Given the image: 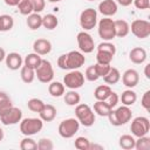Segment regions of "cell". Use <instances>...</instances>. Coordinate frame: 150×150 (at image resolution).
<instances>
[{"mask_svg": "<svg viewBox=\"0 0 150 150\" xmlns=\"http://www.w3.org/2000/svg\"><path fill=\"white\" fill-rule=\"evenodd\" d=\"M75 116L83 127H91L96 118L94 110L86 103H79L75 105Z\"/></svg>", "mask_w": 150, "mask_h": 150, "instance_id": "6da1fadb", "label": "cell"}, {"mask_svg": "<svg viewBox=\"0 0 150 150\" xmlns=\"http://www.w3.org/2000/svg\"><path fill=\"white\" fill-rule=\"evenodd\" d=\"M43 128V121L39 117H27L20 121V131L25 136H33Z\"/></svg>", "mask_w": 150, "mask_h": 150, "instance_id": "7a4b0ae2", "label": "cell"}, {"mask_svg": "<svg viewBox=\"0 0 150 150\" xmlns=\"http://www.w3.org/2000/svg\"><path fill=\"white\" fill-rule=\"evenodd\" d=\"M97 30L98 35L103 41H111L112 39L116 38L115 33V21L110 18H103L98 21L97 23Z\"/></svg>", "mask_w": 150, "mask_h": 150, "instance_id": "3957f363", "label": "cell"}, {"mask_svg": "<svg viewBox=\"0 0 150 150\" xmlns=\"http://www.w3.org/2000/svg\"><path fill=\"white\" fill-rule=\"evenodd\" d=\"M80 129V122L77 118H66L63 120L57 128L59 135L63 138H71Z\"/></svg>", "mask_w": 150, "mask_h": 150, "instance_id": "277c9868", "label": "cell"}, {"mask_svg": "<svg viewBox=\"0 0 150 150\" xmlns=\"http://www.w3.org/2000/svg\"><path fill=\"white\" fill-rule=\"evenodd\" d=\"M130 131L132 136L141 137L144 135H148L150 131V121L148 117L144 116H137L131 121L130 124Z\"/></svg>", "mask_w": 150, "mask_h": 150, "instance_id": "5b68a950", "label": "cell"}, {"mask_svg": "<svg viewBox=\"0 0 150 150\" xmlns=\"http://www.w3.org/2000/svg\"><path fill=\"white\" fill-rule=\"evenodd\" d=\"M35 76L41 83H49L54 79V69L50 61L42 59L40 66L35 69Z\"/></svg>", "mask_w": 150, "mask_h": 150, "instance_id": "8992f818", "label": "cell"}, {"mask_svg": "<svg viewBox=\"0 0 150 150\" xmlns=\"http://www.w3.org/2000/svg\"><path fill=\"white\" fill-rule=\"evenodd\" d=\"M63 84L68 89H79L84 84V74L81 73L80 70H70L63 77Z\"/></svg>", "mask_w": 150, "mask_h": 150, "instance_id": "52a82bcc", "label": "cell"}, {"mask_svg": "<svg viewBox=\"0 0 150 150\" xmlns=\"http://www.w3.org/2000/svg\"><path fill=\"white\" fill-rule=\"evenodd\" d=\"M97 25V12L94 8H86L80 14V26L84 30H90Z\"/></svg>", "mask_w": 150, "mask_h": 150, "instance_id": "ba28073f", "label": "cell"}, {"mask_svg": "<svg viewBox=\"0 0 150 150\" xmlns=\"http://www.w3.org/2000/svg\"><path fill=\"white\" fill-rule=\"evenodd\" d=\"M22 120V111L21 109L12 105L2 114H0V121L5 125H14L18 124Z\"/></svg>", "mask_w": 150, "mask_h": 150, "instance_id": "9c48e42d", "label": "cell"}, {"mask_svg": "<svg viewBox=\"0 0 150 150\" xmlns=\"http://www.w3.org/2000/svg\"><path fill=\"white\" fill-rule=\"evenodd\" d=\"M131 33L138 38V39H145L150 35V22L148 20H142V19H136L131 22L130 26Z\"/></svg>", "mask_w": 150, "mask_h": 150, "instance_id": "30bf717a", "label": "cell"}, {"mask_svg": "<svg viewBox=\"0 0 150 150\" xmlns=\"http://www.w3.org/2000/svg\"><path fill=\"white\" fill-rule=\"evenodd\" d=\"M76 41H77V46H79L80 50L84 54L91 53L95 48V42H94L93 36L89 33H87L86 30H82V32L77 33Z\"/></svg>", "mask_w": 150, "mask_h": 150, "instance_id": "8fae6325", "label": "cell"}, {"mask_svg": "<svg viewBox=\"0 0 150 150\" xmlns=\"http://www.w3.org/2000/svg\"><path fill=\"white\" fill-rule=\"evenodd\" d=\"M86 62V56L82 52L79 50H70L67 53V64L68 70H75L81 68Z\"/></svg>", "mask_w": 150, "mask_h": 150, "instance_id": "7c38bea8", "label": "cell"}, {"mask_svg": "<svg viewBox=\"0 0 150 150\" xmlns=\"http://www.w3.org/2000/svg\"><path fill=\"white\" fill-rule=\"evenodd\" d=\"M122 82L123 84L127 87V88H135L138 82H139V75H138V71L130 68V69H127L123 75H122Z\"/></svg>", "mask_w": 150, "mask_h": 150, "instance_id": "4fadbf2b", "label": "cell"}, {"mask_svg": "<svg viewBox=\"0 0 150 150\" xmlns=\"http://www.w3.org/2000/svg\"><path fill=\"white\" fill-rule=\"evenodd\" d=\"M117 9L118 6L115 0H102L98 4V12L107 18L115 15L117 13Z\"/></svg>", "mask_w": 150, "mask_h": 150, "instance_id": "5bb4252c", "label": "cell"}, {"mask_svg": "<svg viewBox=\"0 0 150 150\" xmlns=\"http://www.w3.org/2000/svg\"><path fill=\"white\" fill-rule=\"evenodd\" d=\"M5 61H6L7 68L11 69V70H18V69H20L22 67V63H23L22 56L19 53H16V52H12V53L7 54Z\"/></svg>", "mask_w": 150, "mask_h": 150, "instance_id": "9a60e30c", "label": "cell"}, {"mask_svg": "<svg viewBox=\"0 0 150 150\" xmlns=\"http://www.w3.org/2000/svg\"><path fill=\"white\" fill-rule=\"evenodd\" d=\"M33 50L34 53L39 55H47L52 50V42L47 39H36L33 43Z\"/></svg>", "mask_w": 150, "mask_h": 150, "instance_id": "2e32d148", "label": "cell"}, {"mask_svg": "<svg viewBox=\"0 0 150 150\" xmlns=\"http://www.w3.org/2000/svg\"><path fill=\"white\" fill-rule=\"evenodd\" d=\"M114 111H115V115H116V118H117L120 125H124L125 123L130 122L132 111L128 105H121Z\"/></svg>", "mask_w": 150, "mask_h": 150, "instance_id": "e0dca14e", "label": "cell"}, {"mask_svg": "<svg viewBox=\"0 0 150 150\" xmlns=\"http://www.w3.org/2000/svg\"><path fill=\"white\" fill-rule=\"evenodd\" d=\"M148 55H146V50L142 47H135L129 52V59L132 63L135 64H142L145 62Z\"/></svg>", "mask_w": 150, "mask_h": 150, "instance_id": "ac0fdd59", "label": "cell"}, {"mask_svg": "<svg viewBox=\"0 0 150 150\" xmlns=\"http://www.w3.org/2000/svg\"><path fill=\"white\" fill-rule=\"evenodd\" d=\"M56 112H57L56 111V108L53 104H46L45 103L43 108L39 112V116H40V118L43 122H52L56 117Z\"/></svg>", "mask_w": 150, "mask_h": 150, "instance_id": "d6986e66", "label": "cell"}, {"mask_svg": "<svg viewBox=\"0 0 150 150\" xmlns=\"http://www.w3.org/2000/svg\"><path fill=\"white\" fill-rule=\"evenodd\" d=\"M115 21V33L117 38H125L130 33V25L122 19L114 20Z\"/></svg>", "mask_w": 150, "mask_h": 150, "instance_id": "ffe728a7", "label": "cell"}, {"mask_svg": "<svg viewBox=\"0 0 150 150\" xmlns=\"http://www.w3.org/2000/svg\"><path fill=\"white\" fill-rule=\"evenodd\" d=\"M26 23L28 26L29 29L32 30H36L40 27H42V16L40 15V13H30L29 15H27V20Z\"/></svg>", "mask_w": 150, "mask_h": 150, "instance_id": "44dd1931", "label": "cell"}, {"mask_svg": "<svg viewBox=\"0 0 150 150\" xmlns=\"http://www.w3.org/2000/svg\"><path fill=\"white\" fill-rule=\"evenodd\" d=\"M64 84L59 81H52L48 86V93L53 97H61L64 94Z\"/></svg>", "mask_w": 150, "mask_h": 150, "instance_id": "7402d4cb", "label": "cell"}, {"mask_svg": "<svg viewBox=\"0 0 150 150\" xmlns=\"http://www.w3.org/2000/svg\"><path fill=\"white\" fill-rule=\"evenodd\" d=\"M120 100H121V102H122L123 105L130 107V105H132V104L136 103V101H137V94L129 88V89H127V90H124L122 93Z\"/></svg>", "mask_w": 150, "mask_h": 150, "instance_id": "603a6c76", "label": "cell"}, {"mask_svg": "<svg viewBox=\"0 0 150 150\" xmlns=\"http://www.w3.org/2000/svg\"><path fill=\"white\" fill-rule=\"evenodd\" d=\"M63 100H64V102H66L67 105L75 107V105H77V104L80 103L81 96H80V94H79L76 90L70 89L69 91H67V93L63 94Z\"/></svg>", "mask_w": 150, "mask_h": 150, "instance_id": "cb8c5ba5", "label": "cell"}, {"mask_svg": "<svg viewBox=\"0 0 150 150\" xmlns=\"http://www.w3.org/2000/svg\"><path fill=\"white\" fill-rule=\"evenodd\" d=\"M111 91L112 90L108 84H101L94 90V97L96 101H105Z\"/></svg>", "mask_w": 150, "mask_h": 150, "instance_id": "d4e9b609", "label": "cell"}, {"mask_svg": "<svg viewBox=\"0 0 150 150\" xmlns=\"http://www.w3.org/2000/svg\"><path fill=\"white\" fill-rule=\"evenodd\" d=\"M20 76H21V80L25 83H32L35 79V69L23 64L20 68Z\"/></svg>", "mask_w": 150, "mask_h": 150, "instance_id": "484cf974", "label": "cell"}, {"mask_svg": "<svg viewBox=\"0 0 150 150\" xmlns=\"http://www.w3.org/2000/svg\"><path fill=\"white\" fill-rule=\"evenodd\" d=\"M41 61H42L41 55H39V54H36V53L33 52V53H29V54L26 55V57H25V60H23V63H25L26 66L33 68V69H36V68L40 66Z\"/></svg>", "mask_w": 150, "mask_h": 150, "instance_id": "4316f807", "label": "cell"}, {"mask_svg": "<svg viewBox=\"0 0 150 150\" xmlns=\"http://www.w3.org/2000/svg\"><path fill=\"white\" fill-rule=\"evenodd\" d=\"M59 25V19L56 18V15L54 14H46L45 16H42V27L48 29V30H53L57 27Z\"/></svg>", "mask_w": 150, "mask_h": 150, "instance_id": "83f0119b", "label": "cell"}, {"mask_svg": "<svg viewBox=\"0 0 150 150\" xmlns=\"http://www.w3.org/2000/svg\"><path fill=\"white\" fill-rule=\"evenodd\" d=\"M110 110L111 108L105 101H96L94 103V111L101 117H107Z\"/></svg>", "mask_w": 150, "mask_h": 150, "instance_id": "f1b7e54d", "label": "cell"}, {"mask_svg": "<svg viewBox=\"0 0 150 150\" xmlns=\"http://www.w3.org/2000/svg\"><path fill=\"white\" fill-rule=\"evenodd\" d=\"M120 80H121V73L115 67H111L110 70L108 71V74L105 76H103V81L107 84H116Z\"/></svg>", "mask_w": 150, "mask_h": 150, "instance_id": "f546056e", "label": "cell"}, {"mask_svg": "<svg viewBox=\"0 0 150 150\" xmlns=\"http://www.w3.org/2000/svg\"><path fill=\"white\" fill-rule=\"evenodd\" d=\"M135 138L131 135H122L118 139V145L124 150H132L135 149Z\"/></svg>", "mask_w": 150, "mask_h": 150, "instance_id": "4dcf8cb0", "label": "cell"}, {"mask_svg": "<svg viewBox=\"0 0 150 150\" xmlns=\"http://www.w3.org/2000/svg\"><path fill=\"white\" fill-rule=\"evenodd\" d=\"M115 55L108 53V52H103V50H97L96 53V63H100V64H110L112 59H114Z\"/></svg>", "mask_w": 150, "mask_h": 150, "instance_id": "1f68e13d", "label": "cell"}, {"mask_svg": "<svg viewBox=\"0 0 150 150\" xmlns=\"http://www.w3.org/2000/svg\"><path fill=\"white\" fill-rule=\"evenodd\" d=\"M20 149L21 150H36L38 142H35L30 136H25V138H22L20 142Z\"/></svg>", "mask_w": 150, "mask_h": 150, "instance_id": "d6a6232c", "label": "cell"}, {"mask_svg": "<svg viewBox=\"0 0 150 150\" xmlns=\"http://www.w3.org/2000/svg\"><path fill=\"white\" fill-rule=\"evenodd\" d=\"M16 7L19 8L20 14L22 15H29L30 13H33V6L30 0H19Z\"/></svg>", "mask_w": 150, "mask_h": 150, "instance_id": "836d02e7", "label": "cell"}, {"mask_svg": "<svg viewBox=\"0 0 150 150\" xmlns=\"http://www.w3.org/2000/svg\"><path fill=\"white\" fill-rule=\"evenodd\" d=\"M43 105H45L43 101L40 100V98H36V97H33V98L28 100V102H27L28 109L30 111H33V112H40L41 109L43 108Z\"/></svg>", "mask_w": 150, "mask_h": 150, "instance_id": "e575fe53", "label": "cell"}, {"mask_svg": "<svg viewBox=\"0 0 150 150\" xmlns=\"http://www.w3.org/2000/svg\"><path fill=\"white\" fill-rule=\"evenodd\" d=\"M135 149L136 150H149L150 149V137L146 135L137 137L135 141Z\"/></svg>", "mask_w": 150, "mask_h": 150, "instance_id": "d590c367", "label": "cell"}, {"mask_svg": "<svg viewBox=\"0 0 150 150\" xmlns=\"http://www.w3.org/2000/svg\"><path fill=\"white\" fill-rule=\"evenodd\" d=\"M14 26V19L8 14L1 15V32H8Z\"/></svg>", "mask_w": 150, "mask_h": 150, "instance_id": "8d00e7d4", "label": "cell"}, {"mask_svg": "<svg viewBox=\"0 0 150 150\" xmlns=\"http://www.w3.org/2000/svg\"><path fill=\"white\" fill-rule=\"evenodd\" d=\"M12 105L13 103H12L11 97L5 91H0V114H2L5 110L11 108Z\"/></svg>", "mask_w": 150, "mask_h": 150, "instance_id": "74e56055", "label": "cell"}, {"mask_svg": "<svg viewBox=\"0 0 150 150\" xmlns=\"http://www.w3.org/2000/svg\"><path fill=\"white\" fill-rule=\"evenodd\" d=\"M74 145L76 149L79 150H89V146H90V141L84 137V136H80L75 139L74 142Z\"/></svg>", "mask_w": 150, "mask_h": 150, "instance_id": "f35d334b", "label": "cell"}, {"mask_svg": "<svg viewBox=\"0 0 150 150\" xmlns=\"http://www.w3.org/2000/svg\"><path fill=\"white\" fill-rule=\"evenodd\" d=\"M84 77H86L88 81H90V82L97 81V80L100 79V76H98V74H97V71H96L95 64H94V66H89V67L86 69V71H84Z\"/></svg>", "mask_w": 150, "mask_h": 150, "instance_id": "ab89813d", "label": "cell"}, {"mask_svg": "<svg viewBox=\"0 0 150 150\" xmlns=\"http://www.w3.org/2000/svg\"><path fill=\"white\" fill-rule=\"evenodd\" d=\"M97 50H103V52H108L112 55L116 54V47L114 43H111L110 41H103L97 46Z\"/></svg>", "mask_w": 150, "mask_h": 150, "instance_id": "60d3db41", "label": "cell"}, {"mask_svg": "<svg viewBox=\"0 0 150 150\" xmlns=\"http://www.w3.org/2000/svg\"><path fill=\"white\" fill-rule=\"evenodd\" d=\"M38 149L39 150H53L54 143L49 138H40L38 142Z\"/></svg>", "mask_w": 150, "mask_h": 150, "instance_id": "b9f144b4", "label": "cell"}, {"mask_svg": "<svg viewBox=\"0 0 150 150\" xmlns=\"http://www.w3.org/2000/svg\"><path fill=\"white\" fill-rule=\"evenodd\" d=\"M118 101H120V96H118L117 93H115V91H111L110 95L108 96V98L105 100V102L110 105L111 109H114V108L118 104Z\"/></svg>", "mask_w": 150, "mask_h": 150, "instance_id": "7bdbcfd3", "label": "cell"}, {"mask_svg": "<svg viewBox=\"0 0 150 150\" xmlns=\"http://www.w3.org/2000/svg\"><path fill=\"white\" fill-rule=\"evenodd\" d=\"M32 6H33V12L34 13H41L45 9L46 6V0H30Z\"/></svg>", "mask_w": 150, "mask_h": 150, "instance_id": "ee69618b", "label": "cell"}, {"mask_svg": "<svg viewBox=\"0 0 150 150\" xmlns=\"http://www.w3.org/2000/svg\"><path fill=\"white\" fill-rule=\"evenodd\" d=\"M95 68H96V71L100 77H103L108 74V71L110 70L111 66L110 64H100V63H96L95 64Z\"/></svg>", "mask_w": 150, "mask_h": 150, "instance_id": "f6af8a7d", "label": "cell"}, {"mask_svg": "<svg viewBox=\"0 0 150 150\" xmlns=\"http://www.w3.org/2000/svg\"><path fill=\"white\" fill-rule=\"evenodd\" d=\"M141 104H142V107H143L146 111L150 110V90H146V91L143 94L142 100H141Z\"/></svg>", "mask_w": 150, "mask_h": 150, "instance_id": "bcb514c9", "label": "cell"}, {"mask_svg": "<svg viewBox=\"0 0 150 150\" xmlns=\"http://www.w3.org/2000/svg\"><path fill=\"white\" fill-rule=\"evenodd\" d=\"M132 4L137 9H149L150 0H132Z\"/></svg>", "mask_w": 150, "mask_h": 150, "instance_id": "7dc6e473", "label": "cell"}, {"mask_svg": "<svg viewBox=\"0 0 150 150\" xmlns=\"http://www.w3.org/2000/svg\"><path fill=\"white\" fill-rule=\"evenodd\" d=\"M57 66L63 69V70H68V64H67V54H62L59 56L57 59Z\"/></svg>", "mask_w": 150, "mask_h": 150, "instance_id": "c3c4849f", "label": "cell"}, {"mask_svg": "<svg viewBox=\"0 0 150 150\" xmlns=\"http://www.w3.org/2000/svg\"><path fill=\"white\" fill-rule=\"evenodd\" d=\"M116 2L121 6H123V7H128L132 4V0H116Z\"/></svg>", "mask_w": 150, "mask_h": 150, "instance_id": "681fc988", "label": "cell"}, {"mask_svg": "<svg viewBox=\"0 0 150 150\" xmlns=\"http://www.w3.org/2000/svg\"><path fill=\"white\" fill-rule=\"evenodd\" d=\"M89 150H103V145H100V144H95V143H90Z\"/></svg>", "mask_w": 150, "mask_h": 150, "instance_id": "f907efd6", "label": "cell"}, {"mask_svg": "<svg viewBox=\"0 0 150 150\" xmlns=\"http://www.w3.org/2000/svg\"><path fill=\"white\" fill-rule=\"evenodd\" d=\"M4 2H5L7 6L14 7V6H18V2H19V0H4Z\"/></svg>", "mask_w": 150, "mask_h": 150, "instance_id": "816d5d0a", "label": "cell"}, {"mask_svg": "<svg viewBox=\"0 0 150 150\" xmlns=\"http://www.w3.org/2000/svg\"><path fill=\"white\" fill-rule=\"evenodd\" d=\"M144 75H145L146 79H150V63L145 64V67H144Z\"/></svg>", "mask_w": 150, "mask_h": 150, "instance_id": "f5cc1de1", "label": "cell"}, {"mask_svg": "<svg viewBox=\"0 0 150 150\" xmlns=\"http://www.w3.org/2000/svg\"><path fill=\"white\" fill-rule=\"evenodd\" d=\"M5 59H6V52L4 48L0 47V62H2Z\"/></svg>", "mask_w": 150, "mask_h": 150, "instance_id": "db71d44e", "label": "cell"}, {"mask_svg": "<svg viewBox=\"0 0 150 150\" xmlns=\"http://www.w3.org/2000/svg\"><path fill=\"white\" fill-rule=\"evenodd\" d=\"M4 136H5V135H4V130L0 128V142L4 139Z\"/></svg>", "mask_w": 150, "mask_h": 150, "instance_id": "11a10c76", "label": "cell"}, {"mask_svg": "<svg viewBox=\"0 0 150 150\" xmlns=\"http://www.w3.org/2000/svg\"><path fill=\"white\" fill-rule=\"evenodd\" d=\"M48 2H60V1H62V0H47Z\"/></svg>", "mask_w": 150, "mask_h": 150, "instance_id": "9f6ffc18", "label": "cell"}, {"mask_svg": "<svg viewBox=\"0 0 150 150\" xmlns=\"http://www.w3.org/2000/svg\"><path fill=\"white\" fill-rule=\"evenodd\" d=\"M0 32H1V15H0Z\"/></svg>", "mask_w": 150, "mask_h": 150, "instance_id": "6f0895ef", "label": "cell"}, {"mask_svg": "<svg viewBox=\"0 0 150 150\" xmlns=\"http://www.w3.org/2000/svg\"><path fill=\"white\" fill-rule=\"evenodd\" d=\"M88 1H95V0H88Z\"/></svg>", "mask_w": 150, "mask_h": 150, "instance_id": "680465c9", "label": "cell"}]
</instances>
